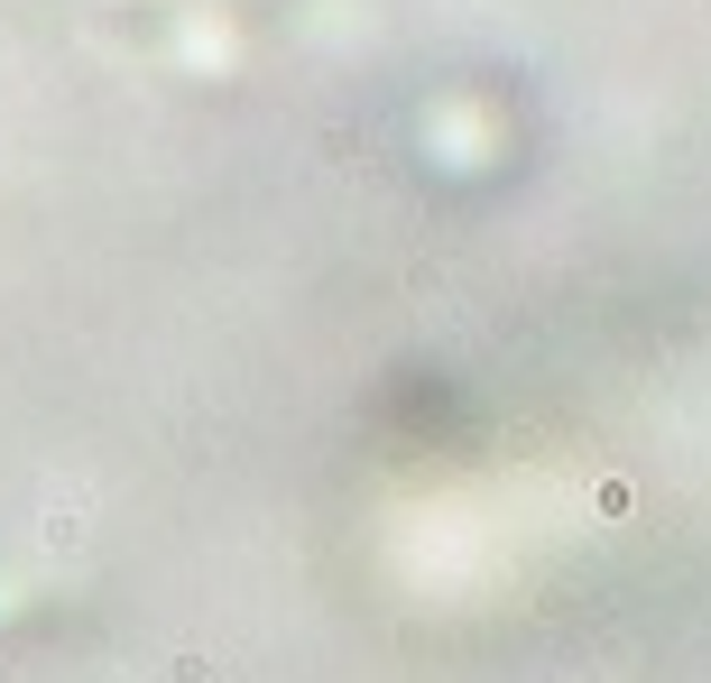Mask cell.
Listing matches in <instances>:
<instances>
[{"mask_svg":"<svg viewBox=\"0 0 711 683\" xmlns=\"http://www.w3.org/2000/svg\"><path fill=\"white\" fill-rule=\"evenodd\" d=\"M167 683H222V665H213V655H176Z\"/></svg>","mask_w":711,"mask_h":683,"instance_id":"obj_1","label":"cell"}]
</instances>
